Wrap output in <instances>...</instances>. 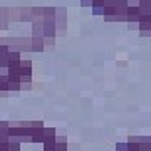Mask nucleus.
<instances>
[{
  "instance_id": "39448f33",
  "label": "nucleus",
  "mask_w": 151,
  "mask_h": 151,
  "mask_svg": "<svg viewBox=\"0 0 151 151\" xmlns=\"http://www.w3.org/2000/svg\"><path fill=\"white\" fill-rule=\"evenodd\" d=\"M82 7H91V0H81Z\"/></svg>"
},
{
  "instance_id": "f03ea898",
  "label": "nucleus",
  "mask_w": 151,
  "mask_h": 151,
  "mask_svg": "<svg viewBox=\"0 0 151 151\" xmlns=\"http://www.w3.org/2000/svg\"><path fill=\"white\" fill-rule=\"evenodd\" d=\"M57 129L44 121H9L5 151H55Z\"/></svg>"
},
{
  "instance_id": "7ed1b4c3",
  "label": "nucleus",
  "mask_w": 151,
  "mask_h": 151,
  "mask_svg": "<svg viewBox=\"0 0 151 151\" xmlns=\"http://www.w3.org/2000/svg\"><path fill=\"white\" fill-rule=\"evenodd\" d=\"M30 87L32 60L24 59L20 52L0 45V94L29 91Z\"/></svg>"
},
{
  "instance_id": "20e7f679",
  "label": "nucleus",
  "mask_w": 151,
  "mask_h": 151,
  "mask_svg": "<svg viewBox=\"0 0 151 151\" xmlns=\"http://www.w3.org/2000/svg\"><path fill=\"white\" fill-rule=\"evenodd\" d=\"M55 151H67V136L57 134L55 138Z\"/></svg>"
},
{
  "instance_id": "f257e3e1",
  "label": "nucleus",
  "mask_w": 151,
  "mask_h": 151,
  "mask_svg": "<svg viewBox=\"0 0 151 151\" xmlns=\"http://www.w3.org/2000/svg\"><path fill=\"white\" fill-rule=\"evenodd\" d=\"M67 34L65 7H0V45L14 52L35 54L55 47Z\"/></svg>"
}]
</instances>
